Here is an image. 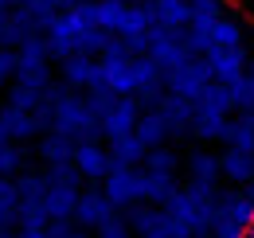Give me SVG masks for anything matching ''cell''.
I'll return each instance as SVG.
<instances>
[{"label": "cell", "mask_w": 254, "mask_h": 238, "mask_svg": "<svg viewBox=\"0 0 254 238\" xmlns=\"http://www.w3.org/2000/svg\"><path fill=\"white\" fill-rule=\"evenodd\" d=\"M207 66H211V78L219 82V86H235L251 66H247V51H207L203 55Z\"/></svg>", "instance_id": "obj_11"}, {"label": "cell", "mask_w": 254, "mask_h": 238, "mask_svg": "<svg viewBox=\"0 0 254 238\" xmlns=\"http://www.w3.org/2000/svg\"><path fill=\"white\" fill-rule=\"evenodd\" d=\"M20 0H0V12H8V8H16Z\"/></svg>", "instance_id": "obj_32"}, {"label": "cell", "mask_w": 254, "mask_h": 238, "mask_svg": "<svg viewBox=\"0 0 254 238\" xmlns=\"http://www.w3.org/2000/svg\"><path fill=\"white\" fill-rule=\"evenodd\" d=\"M16 238H51V235H47V227H20Z\"/></svg>", "instance_id": "obj_31"}, {"label": "cell", "mask_w": 254, "mask_h": 238, "mask_svg": "<svg viewBox=\"0 0 254 238\" xmlns=\"http://www.w3.org/2000/svg\"><path fill=\"white\" fill-rule=\"evenodd\" d=\"M118 207L102 195V191H82L78 195V207H74V223L82 227V231H102V227H110V223H118L114 219Z\"/></svg>", "instance_id": "obj_8"}, {"label": "cell", "mask_w": 254, "mask_h": 238, "mask_svg": "<svg viewBox=\"0 0 254 238\" xmlns=\"http://www.w3.org/2000/svg\"><path fill=\"white\" fill-rule=\"evenodd\" d=\"M78 176L74 179H55L47 176V195H43V215L51 223H66L74 219V207H78Z\"/></svg>", "instance_id": "obj_7"}, {"label": "cell", "mask_w": 254, "mask_h": 238, "mask_svg": "<svg viewBox=\"0 0 254 238\" xmlns=\"http://www.w3.org/2000/svg\"><path fill=\"white\" fill-rule=\"evenodd\" d=\"M90 102H94L98 129H102V137H106V141H114V137H126V133H133V129H137V121H141V106H137L133 98L90 94Z\"/></svg>", "instance_id": "obj_2"}, {"label": "cell", "mask_w": 254, "mask_h": 238, "mask_svg": "<svg viewBox=\"0 0 254 238\" xmlns=\"http://www.w3.org/2000/svg\"><path fill=\"white\" fill-rule=\"evenodd\" d=\"M102 183H106L102 195L114 207H137V203H145V168H114Z\"/></svg>", "instance_id": "obj_4"}, {"label": "cell", "mask_w": 254, "mask_h": 238, "mask_svg": "<svg viewBox=\"0 0 254 238\" xmlns=\"http://www.w3.org/2000/svg\"><path fill=\"white\" fill-rule=\"evenodd\" d=\"M145 145L137 141V133H126V137H114L110 141V160H114V168H137V164H145Z\"/></svg>", "instance_id": "obj_17"}, {"label": "cell", "mask_w": 254, "mask_h": 238, "mask_svg": "<svg viewBox=\"0 0 254 238\" xmlns=\"http://www.w3.org/2000/svg\"><path fill=\"white\" fill-rule=\"evenodd\" d=\"M251 238H254V219H251Z\"/></svg>", "instance_id": "obj_35"}, {"label": "cell", "mask_w": 254, "mask_h": 238, "mask_svg": "<svg viewBox=\"0 0 254 238\" xmlns=\"http://www.w3.org/2000/svg\"><path fill=\"white\" fill-rule=\"evenodd\" d=\"M39 156L47 160V168H55V164H74V141L51 129V133L39 141Z\"/></svg>", "instance_id": "obj_21"}, {"label": "cell", "mask_w": 254, "mask_h": 238, "mask_svg": "<svg viewBox=\"0 0 254 238\" xmlns=\"http://www.w3.org/2000/svg\"><path fill=\"white\" fill-rule=\"evenodd\" d=\"M16 74H20V59H16V51L0 47V86L16 82Z\"/></svg>", "instance_id": "obj_26"}, {"label": "cell", "mask_w": 254, "mask_h": 238, "mask_svg": "<svg viewBox=\"0 0 254 238\" xmlns=\"http://www.w3.org/2000/svg\"><path fill=\"white\" fill-rule=\"evenodd\" d=\"M51 98H55V106H51V129H55V133L70 137L74 145L94 141L98 133H102V129H98V114H94V102H90V98H78V94L59 90V86H51Z\"/></svg>", "instance_id": "obj_1"}, {"label": "cell", "mask_w": 254, "mask_h": 238, "mask_svg": "<svg viewBox=\"0 0 254 238\" xmlns=\"http://www.w3.org/2000/svg\"><path fill=\"white\" fill-rule=\"evenodd\" d=\"M227 149L235 152H251L254 156V118L251 114H239L235 121H227V133H223Z\"/></svg>", "instance_id": "obj_22"}, {"label": "cell", "mask_w": 254, "mask_h": 238, "mask_svg": "<svg viewBox=\"0 0 254 238\" xmlns=\"http://www.w3.org/2000/svg\"><path fill=\"white\" fill-rule=\"evenodd\" d=\"M63 86L66 90H94V78H98V59L90 55H70L63 59Z\"/></svg>", "instance_id": "obj_14"}, {"label": "cell", "mask_w": 254, "mask_h": 238, "mask_svg": "<svg viewBox=\"0 0 254 238\" xmlns=\"http://www.w3.org/2000/svg\"><path fill=\"white\" fill-rule=\"evenodd\" d=\"M133 133H137V141L145 149H164V141H168V125H164V118H160L157 110H145Z\"/></svg>", "instance_id": "obj_20"}, {"label": "cell", "mask_w": 254, "mask_h": 238, "mask_svg": "<svg viewBox=\"0 0 254 238\" xmlns=\"http://www.w3.org/2000/svg\"><path fill=\"white\" fill-rule=\"evenodd\" d=\"M176 168H180V160H176V152H172V149H149V152H145V172H149V176L176 179Z\"/></svg>", "instance_id": "obj_25"}, {"label": "cell", "mask_w": 254, "mask_h": 238, "mask_svg": "<svg viewBox=\"0 0 254 238\" xmlns=\"http://www.w3.org/2000/svg\"><path fill=\"white\" fill-rule=\"evenodd\" d=\"M211 238H251V231L243 223H231V219H215L211 227Z\"/></svg>", "instance_id": "obj_27"}, {"label": "cell", "mask_w": 254, "mask_h": 238, "mask_svg": "<svg viewBox=\"0 0 254 238\" xmlns=\"http://www.w3.org/2000/svg\"><path fill=\"white\" fill-rule=\"evenodd\" d=\"M149 59L157 62L164 74H172L176 66H184L188 59H195L184 43V31H164V28H153L149 31Z\"/></svg>", "instance_id": "obj_5"}, {"label": "cell", "mask_w": 254, "mask_h": 238, "mask_svg": "<svg viewBox=\"0 0 254 238\" xmlns=\"http://www.w3.org/2000/svg\"><path fill=\"white\" fill-rule=\"evenodd\" d=\"M74 172L82 179H106L114 172V160H110V149H102L98 141H82L74 145Z\"/></svg>", "instance_id": "obj_9"}, {"label": "cell", "mask_w": 254, "mask_h": 238, "mask_svg": "<svg viewBox=\"0 0 254 238\" xmlns=\"http://www.w3.org/2000/svg\"><path fill=\"white\" fill-rule=\"evenodd\" d=\"M164 82H168V94H176V98H184V102H195L203 90L211 86L215 78H211V66L207 59H188L184 66H176L172 74H164Z\"/></svg>", "instance_id": "obj_6"}, {"label": "cell", "mask_w": 254, "mask_h": 238, "mask_svg": "<svg viewBox=\"0 0 254 238\" xmlns=\"http://www.w3.org/2000/svg\"><path fill=\"white\" fill-rule=\"evenodd\" d=\"M207 51H247V28L231 16H223L207 31Z\"/></svg>", "instance_id": "obj_13"}, {"label": "cell", "mask_w": 254, "mask_h": 238, "mask_svg": "<svg viewBox=\"0 0 254 238\" xmlns=\"http://www.w3.org/2000/svg\"><path fill=\"white\" fill-rule=\"evenodd\" d=\"M4 145H12V141H8V133H4V129H0V149H4Z\"/></svg>", "instance_id": "obj_33"}, {"label": "cell", "mask_w": 254, "mask_h": 238, "mask_svg": "<svg viewBox=\"0 0 254 238\" xmlns=\"http://www.w3.org/2000/svg\"><path fill=\"white\" fill-rule=\"evenodd\" d=\"M251 118H254V114H251Z\"/></svg>", "instance_id": "obj_36"}, {"label": "cell", "mask_w": 254, "mask_h": 238, "mask_svg": "<svg viewBox=\"0 0 254 238\" xmlns=\"http://www.w3.org/2000/svg\"><path fill=\"white\" fill-rule=\"evenodd\" d=\"M0 238H16V235H8V231H4V227H0Z\"/></svg>", "instance_id": "obj_34"}, {"label": "cell", "mask_w": 254, "mask_h": 238, "mask_svg": "<svg viewBox=\"0 0 254 238\" xmlns=\"http://www.w3.org/2000/svg\"><path fill=\"white\" fill-rule=\"evenodd\" d=\"M8 223H20V187L16 179L0 176V227Z\"/></svg>", "instance_id": "obj_24"}, {"label": "cell", "mask_w": 254, "mask_h": 238, "mask_svg": "<svg viewBox=\"0 0 254 238\" xmlns=\"http://www.w3.org/2000/svg\"><path fill=\"white\" fill-rule=\"evenodd\" d=\"M129 227H133L137 238H195L176 215H168L164 207H133Z\"/></svg>", "instance_id": "obj_3"}, {"label": "cell", "mask_w": 254, "mask_h": 238, "mask_svg": "<svg viewBox=\"0 0 254 238\" xmlns=\"http://www.w3.org/2000/svg\"><path fill=\"white\" fill-rule=\"evenodd\" d=\"M20 164H24V152L16 149V145H4L0 149V176H12Z\"/></svg>", "instance_id": "obj_28"}, {"label": "cell", "mask_w": 254, "mask_h": 238, "mask_svg": "<svg viewBox=\"0 0 254 238\" xmlns=\"http://www.w3.org/2000/svg\"><path fill=\"white\" fill-rule=\"evenodd\" d=\"M153 110L164 118L168 133H184V129H191V118H195V106H191V102H184V98H176V94H164Z\"/></svg>", "instance_id": "obj_15"}, {"label": "cell", "mask_w": 254, "mask_h": 238, "mask_svg": "<svg viewBox=\"0 0 254 238\" xmlns=\"http://www.w3.org/2000/svg\"><path fill=\"white\" fill-rule=\"evenodd\" d=\"M32 35H39V28H35V20L24 12V8H8V12H0V47L16 51V47L28 43Z\"/></svg>", "instance_id": "obj_10"}, {"label": "cell", "mask_w": 254, "mask_h": 238, "mask_svg": "<svg viewBox=\"0 0 254 238\" xmlns=\"http://www.w3.org/2000/svg\"><path fill=\"white\" fill-rule=\"evenodd\" d=\"M0 129L8 133V141H12V145H20V141H32L35 133L43 129V121L35 118V114H28V110L4 106V110H0Z\"/></svg>", "instance_id": "obj_12"}, {"label": "cell", "mask_w": 254, "mask_h": 238, "mask_svg": "<svg viewBox=\"0 0 254 238\" xmlns=\"http://www.w3.org/2000/svg\"><path fill=\"white\" fill-rule=\"evenodd\" d=\"M188 176H191V183H199V187H215V179H219V156L195 152L188 160Z\"/></svg>", "instance_id": "obj_23"}, {"label": "cell", "mask_w": 254, "mask_h": 238, "mask_svg": "<svg viewBox=\"0 0 254 238\" xmlns=\"http://www.w3.org/2000/svg\"><path fill=\"white\" fill-rule=\"evenodd\" d=\"M219 176L231 179V183H251V179H254V156H251V152L227 149L219 156Z\"/></svg>", "instance_id": "obj_18"}, {"label": "cell", "mask_w": 254, "mask_h": 238, "mask_svg": "<svg viewBox=\"0 0 254 238\" xmlns=\"http://www.w3.org/2000/svg\"><path fill=\"white\" fill-rule=\"evenodd\" d=\"M149 8H153V24L164 31H184L191 20L188 0H149Z\"/></svg>", "instance_id": "obj_16"}, {"label": "cell", "mask_w": 254, "mask_h": 238, "mask_svg": "<svg viewBox=\"0 0 254 238\" xmlns=\"http://www.w3.org/2000/svg\"><path fill=\"white\" fill-rule=\"evenodd\" d=\"M47 235L51 238H86V231H82V227H66V223H51Z\"/></svg>", "instance_id": "obj_29"}, {"label": "cell", "mask_w": 254, "mask_h": 238, "mask_svg": "<svg viewBox=\"0 0 254 238\" xmlns=\"http://www.w3.org/2000/svg\"><path fill=\"white\" fill-rule=\"evenodd\" d=\"M98 238H133V235H129L122 223H110V227H102V231H98Z\"/></svg>", "instance_id": "obj_30"}, {"label": "cell", "mask_w": 254, "mask_h": 238, "mask_svg": "<svg viewBox=\"0 0 254 238\" xmlns=\"http://www.w3.org/2000/svg\"><path fill=\"white\" fill-rule=\"evenodd\" d=\"M188 28L195 31H211V24H219L223 16H227V0H188Z\"/></svg>", "instance_id": "obj_19"}]
</instances>
